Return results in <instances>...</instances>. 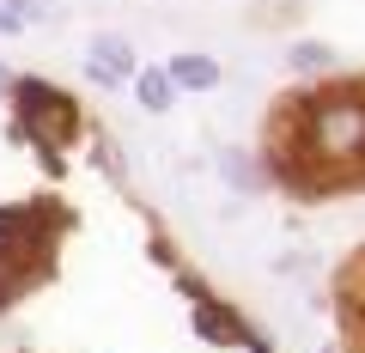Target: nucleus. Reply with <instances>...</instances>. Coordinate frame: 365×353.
<instances>
[{"label":"nucleus","instance_id":"1","mask_svg":"<svg viewBox=\"0 0 365 353\" xmlns=\"http://www.w3.org/2000/svg\"><path fill=\"white\" fill-rule=\"evenodd\" d=\"M13 98H19V110H25V122H31V134H73V122H79V110H73V98H61L49 86V79H13Z\"/></svg>","mask_w":365,"mask_h":353},{"label":"nucleus","instance_id":"2","mask_svg":"<svg viewBox=\"0 0 365 353\" xmlns=\"http://www.w3.org/2000/svg\"><path fill=\"white\" fill-rule=\"evenodd\" d=\"M335 311H341V353H365V250L341 268Z\"/></svg>","mask_w":365,"mask_h":353},{"label":"nucleus","instance_id":"3","mask_svg":"<svg viewBox=\"0 0 365 353\" xmlns=\"http://www.w3.org/2000/svg\"><path fill=\"white\" fill-rule=\"evenodd\" d=\"M86 73H91V86H122V79L140 73V61H134L128 37H116V31H98V37H91V55H86Z\"/></svg>","mask_w":365,"mask_h":353},{"label":"nucleus","instance_id":"4","mask_svg":"<svg viewBox=\"0 0 365 353\" xmlns=\"http://www.w3.org/2000/svg\"><path fill=\"white\" fill-rule=\"evenodd\" d=\"M165 73H170V86H177V92H213V86L225 79V73H220V61H213V55H195V49L170 55Z\"/></svg>","mask_w":365,"mask_h":353},{"label":"nucleus","instance_id":"5","mask_svg":"<svg viewBox=\"0 0 365 353\" xmlns=\"http://www.w3.org/2000/svg\"><path fill=\"white\" fill-rule=\"evenodd\" d=\"M134 98H140L146 116H165V110L177 104V86H170L165 67H140V73H134Z\"/></svg>","mask_w":365,"mask_h":353},{"label":"nucleus","instance_id":"6","mask_svg":"<svg viewBox=\"0 0 365 353\" xmlns=\"http://www.w3.org/2000/svg\"><path fill=\"white\" fill-rule=\"evenodd\" d=\"M287 61H292V73H323V67H335V49L317 43V37H304V43L287 49Z\"/></svg>","mask_w":365,"mask_h":353},{"label":"nucleus","instance_id":"7","mask_svg":"<svg viewBox=\"0 0 365 353\" xmlns=\"http://www.w3.org/2000/svg\"><path fill=\"white\" fill-rule=\"evenodd\" d=\"M220 170H225V183H232V189H244V195H250V189H262L256 158H250V153H237V146H225V153H220Z\"/></svg>","mask_w":365,"mask_h":353},{"label":"nucleus","instance_id":"8","mask_svg":"<svg viewBox=\"0 0 365 353\" xmlns=\"http://www.w3.org/2000/svg\"><path fill=\"white\" fill-rule=\"evenodd\" d=\"M37 13H43L37 0H0V31L13 37V31H25V19H37Z\"/></svg>","mask_w":365,"mask_h":353},{"label":"nucleus","instance_id":"9","mask_svg":"<svg viewBox=\"0 0 365 353\" xmlns=\"http://www.w3.org/2000/svg\"><path fill=\"white\" fill-rule=\"evenodd\" d=\"M0 92H13V79H6V67H0Z\"/></svg>","mask_w":365,"mask_h":353}]
</instances>
